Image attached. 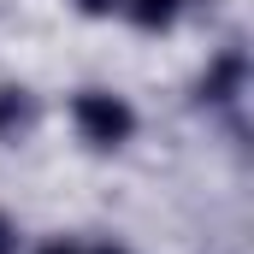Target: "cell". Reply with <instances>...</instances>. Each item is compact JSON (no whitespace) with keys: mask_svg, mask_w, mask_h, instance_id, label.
Instances as JSON below:
<instances>
[{"mask_svg":"<svg viewBox=\"0 0 254 254\" xmlns=\"http://www.w3.org/2000/svg\"><path fill=\"white\" fill-rule=\"evenodd\" d=\"M95 254H125V249H95Z\"/></svg>","mask_w":254,"mask_h":254,"instance_id":"ba28073f","label":"cell"},{"mask_svg":"<svg viewBox=\"0 0 254 254\" xmlns=\"http://www.w3.org/2000/svg\"><path fill=\"white\" fill-rule=\"evenodd\" d=\"M178 6H184V0H130V18H136L142 30H166V24L178 18Z\"/></svg>","mask_w":254,"mask_h":254,"instance_id":"277c9868","label":"cell"},{"mask_svg":"<svg viewBox=\"0 0 254 254\" xmlns=\"http://www.w3.org/2000/svg\"><path fill=\"white\" fill-rule=\"evenodd\" d=\"M30 125H36V95L18 83H0V142H18Z\"/></svg>","mask_w":254,"mask_h":254,"instance_id":"3957f363","label":"cell"},{"mask_svg":"<svg viewBox=\"0 0 254 254\" xmlns=\"http://www.w3.org/2000/svg\"><path fill=\"white\" fill-rule=\"evenodd\" d=\"M77 6H83L89 18H101V12H113V6H125V0H77Z\"/></svg>","mask_w":254,"mask_h":254,"instance_id":"8992f818","label":"cell"},{"mask_svg":"<svg viewBox=\"0 0 254 254\" xmlns=\"http://www.w3.org/2000/svg\"><path fill=\"white\" fill-rule=\"evenodd\" d=\"M42 254H77V249H71V243H48Z\"/></svg>","mask_w":254,"mask_h":254,"instance_id":"52a82bcc","label":"cell"},{"mask_svg":"<svg viewBox=\"0 0 254 254\" xmlns=\"http://www.w3.org/2000/svg\"><path fill=\"white\" fill-rule=\"evenodd\" d=\"M0 254H18V231H12V219L0 213Z\"/></svg>","mask_w":254,"mask_h":254,"instance_id":"5b68a950","label":"cell"},{"mask_svg":"<svg viewBox=\"0 0 254 254\" xmlns=\"http://www.w3.org/2000/svg\"><path fill=\"white\" fill-rule=\"evenodd\" d=\"M243 89H249V54H243V48H225L219 60L201 71L195 101H201V107H237V101H243Z\"/></svg>","mask_w":254,"mask_h":254,"instance_id":"7a4b0ae2","label":"cell"},{"mask_svg":"<svg viewBox=\"0 0 254 254\" xmlns=\"http://www.w3.org/2000/svg\"><path fill=\"white\" fill-rule=\"evenodd\" d=\"M71 119L83 130V142H95V148H119V142H130V130H136V113H130L119 95H101V89H83L71 101Z\"/></svg>","mask_w":254,"mask_h":254,"instance_id":"6da1fadb","label":"cell"}]
</instances>
